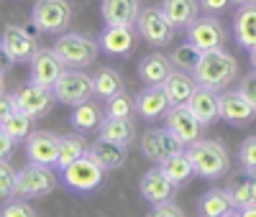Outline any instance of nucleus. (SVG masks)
I'll use <instances>...</instances> for the list:
<instances>
[{
  "label": "nucleus",
  "mask_w": 256,
  "mask_h": 217,
  "mask_svg": "<svg viewBox=\"0 0 256 217\" xmlns=\"http://www.w3.org/2000/svg\"><path fill=\"white\" fill-rule=\"evenodd\" d=\"M192 74H195L198 84L210 87V90H216V92H226L238 77V61L233 59L226 49L202 51L198 69Z\"/></svg>",
  "instance_id": "nucleus-1"
},
{
  "label": "nucleus",
  "mask_w": 256,
  "mask_h": 217,
  "mask_svg": "<svg viewBox=\"0 0 256 217\" xmlns=\"http://www.w3.org/2000/svg\"><path fill=\"white\" fill-rule=\"evenodd\" d=\"M187 154H190L192 164H195V174L200 179H208V182L223 179L230 169V154L220 141L200 138L187 146Z\"/></svg>",
  "instance_id": "nucleus-2"
},
{
  "label": "nucleus",
  "mask_w": 256,
  "mask_h": 217,
  "mask_svg": "<svg viewBox=\"0 0 256 217\" xmlns=\"http://www.w3.org/2000/svg\"><path fill=\"white\" fill-rule=\"evenodd\" d=\"M105 171L90 154L77 159L74 164H70L67 169H62V182L70 192H77V194H90V192H98L105 182Z\"/></svg>",
  "instance_id": "nucleus-3"
},
{
  "label": "nucleus",
  "mask_w": 256,
  "mask_h": 217,
  "mask_svg": "<svg viewBox=\"0 0 256 217\" xmlns=\"http://www.w3.org/2000/svg\"><path fill=\"white\" fill-rule=\"evenodd\" d=\"M72 3L70 0H36L31 10V23L41 33H64L72 23Z\"/></svg>",
  "instance_id": "nucleus-4"
},
{
  "label": "nucleus",
  "mask_w": 256,
  "mask_h": 217,
  "mask_svg": "<svg viewBox=\"0 0 256 217\" xmlns=\"http://www.w3.org/2000/svg\"><path fill=\"white\" fill-rule=\"evenodd\" d=\"M100 41H92L84 33H62L54 43V51L62 56V61L72 69H84L98 59Z\"/></svg>",
  "instance_id": "nucleus-5"
},
{
  "label": "nucleus",
  "mask_w": 256,
  "mask_h": 217,
  "mask_svg": "<svg viewBox=\"0 0 256 217\" xmlns=\"http://www.w3.org/2000/svg\"><path fill=\"white\" fill-rule=\"evenodd\" d=\"M54 95H56L59 102L70 105V107L82 105V102L92 100V95H95V79L90 74H84L82 69L67 67L62 72V77L56 79V84H54Z\"/></svg>",
  "instance_id": "nucleus-6"
},
{
  "label": "nucleus",
  "mask_w": 256,
  "mask_h": 217,
  "mask_svg": "<svg viewBox=\"0 0 256 217\" xmlns=\"http://www.w3.org/2000/svg\"><path fill=\"white\" fill-rule=\"evenodd\" d=\"M13 100H16L18 110L28 113L34 120L49 115L52 107L59 102L52 87H44V84H38V82H34V79H28V82L20 84L18 90L13 92Z\"/></svg>",
  "instance_id": "nucleus-7"
},
{
  "label": "nucleus",
  "mask_w": 256,
  "mask_h": 217,
  "mask_svg": "<svg viewBox=\"0 0 256 217\" xmlns=\"http://www.w3.org/2000/svg\"><path fill=\"white\" fill-rule=\"evenodd\" d=\"M136 28H138L141 38L148 41L152 46H166V43H172L174 41V31H177V26L166 18L162 5L144 8L141 15H138Z\"/></svg>",
  "instance_id": "nucleus-8"
},
{
  "label": "nucleus",
  "mask_w": 256,
  "mask_h": 217,
  "mask_svg": "<svg viewBox=\"0 0 256 217\" xmlns=\"http://www.w3.org/2000/svg\"><path fill=\"white\" fill-rule=\"evenodd\" d=\"M54 166H44V164H34L28 161L24 169L18 171V197H26V200H38V197H46V194L54 192L56 179L52 174Z\"/></svg>",
  "instance_id": "nucleus-9"
},
{
  "label": "nucleus",
  "mask_w": 256,
  "mask_h": 217,
  "mask_svg": "<svg viewBox=\"0 0 256 217\" xmlns=\"http://www.w3.org/2000/svg\"><path fill=\"white\" fill-rule=\"evenodd\" d=\"M187 41L195 43L200 51H212V49H223L228 33L223 28V23L218 20V15H198L192 23L187 26Z\"/></svg>",
  "instance_id": "nucleus-10"
},
{
  "label": "nucleus",
  "mask_w": 256,
  "mask_h": 217,
  "mask_svg": "<svg viewBox=\"0 0 256 217\" xmlns=\"http://www.w3.org/2000/svg\"><path fill=\"white\" fill-rule=\"evenodd\" d=\"M138 146H141V154L152 164H164L172 154H177V151L184 148V143L166 125L164 128H148L146 133L141 136Z\"/></svg>",
  "instance_id": "nucleus-11"
},
{
  "label": "nucleus",
  "mask_w": 256,
  "mask_h": 217,
  "mask_svg": "<svg viewBox=\"0 0 256 217\" xmlns=\"http://www.w3.org/2000/svg\"><path fill=\"white\" fill-rule=\"evenodd\" d=\"M0 49H3V56H6L10 64L31 61V56L38 51L36 38H34L24 26H16V23L3 26V36H0Z\"/></svg>",
  "instance_id": "nucleus-12"
},
{
  "label": "nucleus",
  "mask_w": 256,
  "mask_h": 217,
  "mask_svg": "<svg viewBox=\"0 0 256 217\" xmlns=\"http://www.w3.org/2000/svg\"><path fill=\"white\" fill-rule=\"evenodd\" d=\"M164 120H166V128L172 130V133H174L184 146H190V143H195V141L202 138L205 123H202L195 113H192L190 105H172V107L166 110Z\"/></svg>",
  "instance_id": "nucleus-13"
},
{
  "label": "nucleus",
  "mask_w": 256,
  "mask_h": 217,
  "mask_svg": "<svg viewBox=\"0 0 256 217\" xmlns=\"http://www.w3.org/2000/svg\"><path fill=\"white\" fill-rule=\"evenodd\" d=\"M59 141L62 136L52 133V130H31L26 143V159L34 164H44V166H56L59 159Z\"/></svg>",
  "instance_id": "nucleus-14"
},
{
  "label": "nucleus",
  "mask_w": 256,
  "mask_h": 217,
  "mask_svg": "<svg viewBox=\"0 0 256 217\" xmlns=\"http://www.w3.org/2000/svg\"><path fill=\"white\" fill-rule=\"evenodd\" d=\"M138 28L136 26H105L100 33V49L110 56H131L138 43Z\"/></svg>",
  "instance_id": "nucleus-15"
},
{
  "label": "nucleus",
  "mask_w": 256,
  "mask_h": 217,
  "mask_svg": "<svg viewBox=\"0 0 256 217\" xmlns=\"http://www.w3.org/2000/svg\"><path fill=\"white\" fill-rule=\"evenodd\" d=\"M28 64H31V79L44 87H52V90H54L56 79L62 77V72L67 69V64L62 61V56L54 49H38Z\"/></svg>",
  "instance_id": "nucleus-16"
},
{
  "label": "nucleus",
  "mask_w": 256,
  "mask_h": 217,
  "mask_svg": "<svg viewBox=\"0 0 256 217\" xmlns=\"http://www.w3.org/2000/svg\"><path fill=\"white\" fill-rule=\"evenodd\" d=\"M138 192H141V197H144L148 205H159V202H164V200H174L177 184L166 177L162 166H156V169H148L144 177H141Z\"/></svg>",
  "instance_id": "nucleus-17"
},
{
  "label": "nucleus",
  "mask_w": 256,
  "mask_h": 217,
  "mask_svg": "<svg viewBox=\"0 0 256 217\" xmlns=\"http://www.w3.org/2000/svg\"><path fill=\"white\" fill-rule=\"evenodd\" d=\"M172 107L164 84H146V90H141L136 95V113L144 120H159L166 115V110Z\"/></svg>",
  "instance_id": "nucleus-18"
},
{
  "label": "nucleus",
  "mask_w": 256,
  "mask_h": 217,
  "mask_svg": "<svg viewBox=\"0 0 256 217\" xmlns=\"http://www.w3.org/2000/svg\"><path fill=\"white\" fill-rule=\"evenodd\" d=\"M220 113H223V120L230 125H248L256 118V107L236 87V90H226L220 95Z\"/></svg>",
  "instance_id": "nucleus-19"
},
{
  "label": "nucleus",
  "mask_w": 256,
  "mask_h": 217,
  "mask_svg": "<svg viewBox=\"0 0 256 217\" xmlns=\"http://www.w3.org/2000/svg\"><path fill=\"white\" fill-rule=\"evenodd\" d=\"M141 10V0H102L100 3L105 26H136Z\"/></svg>",
  "instance_id": "nucleus-20"
},
{
  "label": "nucleus",
  "mask_w": 256,
  "mask_h": 217,
  "mask_svg": "<svg viewBox=\"0 0 256 217\" xmlns=\"http://www.w3.org/2000/svg\"><path fill=\"white\" fill-rule=\"evenodd\" d=\"M90 156L105 171H118L128 159V143H116V141H108V138L98 136V141L90 143Z\"/></svg>",
  "instance_id": "nucleus-21"
},
{
  "label": "nucleus",
  "mask_w": 256,
  "mask_h": 217,
  "mask_svg": "<svg viewBox=\"0 0 256 217\" xmlns=\"http://www.w3.org/2000/svg\"><path fill=\"white\" fill-rule=\"evenodd\" d=\"M187 105L192 107V113H195L205 125H212L216 120H223V113H220V95H218L216 90H210V87L198 84L195 95L190 97Z\"/></svg>",
  "instance_id": "nucleus-22"
},
{
  "label": "nucleus",
  "mask_w": 256,
  "mask_h": 217,
  "mask_svg": "<svg viewBox=\"0 0 256 217\" xmlns=\"http://www.w3.org/2000/svg\"><path fill=\"white\" fill-rule=\"evenodd\" d=\"M174 72V64L169 56L154 51V54H146L138 61V79L144 84H164L169 79V74Z\"/></svg>",
  "instance_id": "nucleus-23"
},
{
  "label": "nucleus",
  "mask_w": 256,
  "mask_h": 217,
  "mask_svg": "<svg viewBox=\"0 0 256 217\" xmlns=\"http://www.w3.org/2000/svg\"><path fill=\"white\" fill-rule=\"evenodd\" d=\"M233 36L241 49H254L256 46V3L238 5L233 15Z\"/></svg>",
  "instance_id": "nucleus-24"
},
{
  "label": "nucleus",
  "mask_w": 256,
  "mask_h": 217,
  "mask_svg": "<svg viewBox=\"0 0 256 217\" xmlns=\"http://www.w3.org/2000/svg\"><path fill=\"white\" fill-rule=\"evenodd\" d=\"M236 205L228 189H208L202 197L198 200V215L202 217H228L236 215Z\"/></svg>",
  "instance_id": "nucleus-25"
},
{
  "label": "nucleus",
  "mask_w": 256,
  "mask_h": 217,
  "mask_svg": "<svg viewBox=\"0 0 256 217\" xmlns=\"http://www.w3.org/2000/svg\"><path fill=\"white\" fill-rule=\"evenodd\" d=\"M164 90L172 100V105H187L190 97L195 95L198 90V82H195V74L190 72H182V69H174L169 74V79L164 82Z\"/></svg>",
  "instance_id": "nucleus-26"
},
{
  "label": "nucleus",
  "mask_w": 256,
  "mask_h": 217,
  "mask_svg": "<svg viewBox=\"0 0 256 217\" xmlns=\"http://www.w3.org/2000/svg\"><path fill=\"white\" fill-rule=\"evenodd\" d=\"M162 10L177 28H187L200 13V0H162Z\"/></svg>",
  "instance_id": "nucleus-27"
},
{
  "label": "nucleus",
  "mask_w": 256,
  "mask_h": 217,
  "mask_svg": "<svg viewBox=\"0 0 256 217\" xmlns=\"http://www.w3.org/2000/svg\"><path fill=\"white\" fill-rule=\"evenodd\" d=\"M98 136L100 138H108V141H116V143H131L134 136H136V125H134V118H102L100 128H98Z\"/></svg>",
  "instance_id": "nucleus-28"
},
{
  "label": "nucleus",
  "mask_w": 256,
  "mask_h": 217,
  "mask_svg": "<svg viewBox=\"0 0 256 217\" xmlns=\"http://www.w3.org/2000/svg\"><path fill=\"white\" fill-rule=\"evenodd\" d=\"M90 154V143L84 141L80 133H67V136H62L59 141V159H56V166L54 169H67L70 164H74L77 159L82 156H88Z\"/></svg>",
  "instance_id": "nucleus-29"
},
{
  "label": "nucleus",
  "mask_w": 256,
  "mask_h": 217,
  "mask_svg": "<svg viewBox=\"0 0 256 217\" xmlns=\"http://www.w3.org/2000/svg\"><path fill=\"white\" fill-rule=\"evenodd\" d=\"M162 169H164V174L169 179H172L177 187L180 184H184V182H190L192 177H195V164H192V159H190V154H187V148H182V151H177V154H172L164 164H159Z\"/></svg>",
  "instance_id": "nucleus-30"
},
{
  "label": "nucleus",
  "mask_w": 256,
  "mask_h": 217,
  "mask_svg": "<svg viewBox=\"0 0 256 217\" xmlns=\"http://www.w3.org/2000/svg\"><path fill=\"white\" fill-rule=\"evenodd\" d=\"M92 79H95V97H100V100H110L116 92L123 90V77L113 67H100L92 74Z\"/></svg>",
  "instance_id": "nucleus-31"
},
{
  "label": "nucleus",
  "mask_w": 256,
  "mask_h": 217,
  "mask_svg": "<svg viewBox=\"0 0 256 217\" xmlns=\"http://www.w3.org/2000/svg\"><path fill=\"white\" fill-rule=\"evenodd\" d=\"M70 123H72V128H77V130H98L100 123H102V113H100V107H98L92 100H88V102L72 107Z\"/></svg>",
  "instance_id": "nucleus-32"
},
{
  "label": "nucleus",
  "mask_w": 256,
  "mask_h": 217,
  "mask_svg": "<svg viewBox=\"0 0 256 217\" xmlns=\"http://www.w3.org/2000/svg\"><path fill=\"white\" fill-rule=\"evenodd\" d=\"M200 56H202V51L195 46V43H190V41L174 46V51L169 54V59H172V64H174V69H182V72H190V74L198 69Z\"/></svg>",
  "instance_id": "nucleus-33"
},
{
  "label": "nucleus",
  "mask_w": 256,
  "mask_h": 217,
  "mask_svg": "<svg viewBox=\"0 0 256 217\" xmlns=\"http://www.w3.org/2000/svg\"><path fill=\"white\" fill-rule=\"evenodd\" d=\"M31 123H34V118H31L28 113H24V110H13L6 120H0V128L8 130V133L20 143V141H26V138H28V133H31Z\"/></svg>",
  "instance_id": "nucleus-34"
},
{
  "label": "nucleus",
  "mask_w": 256,
  "mask_h": 217,
  "mask_svg": "<svg viewBox=\"0 0 256 217\" xmlns=\"http://www.w3.org/2000/svg\"><path fill=\"white\" fill-rule=\"evenodd\" d=\"M105 113L113 118H134L136 113V100L128 95L126 90L116 92L110 100H105Z\"/></svg>",
  "instance_id": "nucleus-35"
},
{
  "label": "nucleus",
  "mask_w": 256,
  "mask_h": 217,
  "mask_svg": "<svg viewBox=\"0 0 256 217\" xmlns=\"http://www.w3.org/2000/svg\"><path fill=\"white\" fill-rule=\"evenodd\" d=\"M228 192H230V197H233V205H236V210L256 205V179H254V177H248L246 182H238V184H230ZM236 215H238V212H236Z\"/></svg>",
  "instance_id": "nucleus-36"
},
{
  "label": "nucleus",
  "mask_w": 256,
  "mask_h": 217,
  "mask_svg": "<svg viewBox=\"0 0 256 217\" xmlns=\"http://www.w3.org/2000/svg\"><path fill=\"white\" fill-rule=\"evenodd\" d=\"M16 192H18V171L8 159H3L0 161V197L10 200L16 197Z\"/></svg>",
  "instance_id": "nucleus-37"
},
{
  "label": "nucleus",
  "mask_w": 256,
  "mask_h": 217,
  "mask_svg": "<svg viewBox=\"0 0 256 217\" xmlns=\"http://www.w3.org/2000/svg\"><path fill=\"white\" fill-rule=\"evenodd\" d=\"M238 161H241V169L246 177H254L256 179V136H248L241 148H238Z\"/></svg>",
  "instance_id": "nucleus-38"
},
{
  "label": "nucleus",
  "mask_w": 256,
  "mask_h": 217,
  "mask_svg": "<svg viewBox=\"0 0 256 217\" xmlns=\"http://www.w3.org/2000/svg\"><path fill=\"white\" fill-rule=\"evenodd\" d=\"M0 215L3 217H34L36 215V210L31 207V200H26V197H10V200H6V205H3V210H0Z\"/></svg>",
  "instance_id": "nucleus-39"
},
{
  "label": "nucleus",
  "mask_w": 256,
  "mask_h": 217,
  "mask_svg": "<svg viewBox=\"0 0 256 217\" xmlns=\"http://www.w3.org/2000/svg\"><path fill=\"white\" fill-rule=\"evenodd\" d=\"M152 215H154V217H182L184 210H182L180 205H174V200H164V202L154 205Z\"/></svg>",
  "instance_id": "nucleus-40"
},
{
  "label": "nucleus",
  "mask_w": 256,
  "mask_h": 217,
  "mask_svg": "<svg viewBox=\"0 0 256 217\" xmlns=\"http://www.w3.org/2000/svg\"><path fill=\"white\" fill-rule=\"evenodd\" d=\"M230 5H236L233 0H200V8L210 15H220L226 10H230Z\"/></svg>",
  "instance_id": "nucleus-41"
},
{
  "label": "nucleus",
  "mask_w": 256,
  "mask_h": 217,
  "mask_svg": "<svg viewBox=\"0 0 256 217\" xmlns=\"http://www.w3.org/2000/svg\"><path fill=\"white\" fill-rule=\"evenodd\" d=\"M238 90L246 95V100L256 107V69L251 72V74H246L241 82H238Z\"/></svg>",
  "instance_id": "nucleus-42"
},
{
  "label": "nucleus",
  "mask_w": 256,
  "mask_h": 217,
  "mask_svg": "<svg viewBox=\"0 0 256 217\" xmlns=\"http://www.w3.org/2000/svg\"><path fill=\"white\" fill-rule=\"evenodd\" d=\"M16 138L8 133V130H3V128H0V156H3V159H8L10 154H13V148H16Z\"/></svg>",
  "instance_id": "nucleus-43"
},
{
  "label": "nucleus",
  "mask_w": 256,
  "mask_h": 217,
  "mask_svg": "<svg viewBox=\"0 0 256 217\" xmlns=\"http://www.w3.org/2000/svg\"><path fill=\"white\" fill-rule=\"evenodd\" d=\"M13 110H18V107H16V100H13V92H10V95L3 92V102H0V120H6Z\"/></svg>",
  "instance_id": "nucleus-44"
},
{
  "label": "nucleus",
  "mask_w": 256,
  "mask_h": 217,
  "mask_svg": "<svg viewBox=\"0 0 256 217\" xmlns=\"http://www.w3.org/2000/svg\"><path fill=\"white\" fill-rule=\"evenodd\" d=\"M238 215H241V217H256V205H251V207H241Z\"/></svg>",
  "instance_id": "nucleus-45"
},
{
  "label": "nucleus",
  "mask_w": 256,
  "mask_h": 217,
  "mask_svg": "<svg viewBox=\"0 0 256 217\" xmlns=\"http://www.w3.org/2000/svg\"><path fill=\"white\" fill-rule=\"evenodd\" d=\"M251 67H254V69H256V46H254V49H251Z\"/></svg>",
  "instance_id": "nucleus-46"
},
{
  "label": "nucleus",
  "mask_w": 256,
  "mask_h": 217,
  "mask_svg": "<svg viewBox=\"0 0 256 217\" xmlns=\"http://www.w3.org/2000/svg\"><path fill=\"white\" fill-rule=\"evenodd\" d=\"M236 5H248V3H256V0H233Z\"/></svg>",
  "instance_id": "nucleus-47"
}]
</instances>
